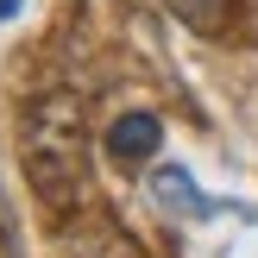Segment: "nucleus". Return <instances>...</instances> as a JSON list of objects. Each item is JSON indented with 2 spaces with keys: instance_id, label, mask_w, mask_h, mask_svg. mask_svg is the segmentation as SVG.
<instances>
[{
  "instance_id": "1",
  "label": "nucleus",
  "mask_w": 258,
  "mask_h": 258,
  "mask_svg": "<svg viewBox=\"0 0 258 258\" xmlns=\"http://www.w3.org/2000/svg\"><path fill=\"white\" fill-rule=\"evenodd\" d=\"M19 158H25V183L50 214H70L82 202L88 183V126H82V101L44 88L25 101L19 113Z\"/></svg>"
},
{
  "instance_id": "7",
  "label": "nucleus",
  "mask_w": 258,
  "mask_h": 258,
  "mask_svg": "<svg viewBox=\"0 0 258 258\" xmlns=\"http://www.w3.org/2000/svg\"><path fill=\"white\" fill-rule=\"evenodd\" d=\"M0 233H7V202H0Z\"/></svg>"
},
{
  "instance_id": "6",
  "label": "nucleus",
  "mask_w": 258,
  "mask_h": 258,
  "mask_svg": "<svg viewBox=\"0 0 258 258\" xmlns=\"http://www.w3.org/2000/svg\"><path fill=\"white\" fill-rule=\"evenodd\" d=\"M25 7V0H0V19H13V13H19Z\"/></svg>"
},
{
  "instance_id": "2",
  "label": "nucleus",
  "mask_w": 258,
  "mask_h": 258,
  "mask_svg": "<svg viewBox=\"0 0 258 258\" xmlns=\"http://www.w3.org/2000/svg\"><path fill=\"white\" fill-rule=\"evenodd\" d=\"M145 189H151V202H158L170 221H208L214 214V202L196 189V176H189L183 164H158V170L145 176Z\"/></svg>"
},
{
  "instance_id": "3",
  "label": "nucleus",
  "mask_w": 258,
  "mask_h": 258,
  "mask_svg": "<svg viewBox=\"0 0 258 258\" xmlns=\"http://www.w3.org/2000/svg\"><path fill=\"white\" fill-rule=\"evenodd\" d=\"M158 145H164V120H158V113H120V120L107 126V158L120 164V170L145 164Z\"/></svg>"
},
{
  "instance_id": "4",
  "label": "nucleus",
  "mask_w": 258,
  "mask_h": 258,
  "mask_svg": "<svg viewBox=\"0 0 258 258\" xmlns=\"http://www.w3.org/2000/svg\"><path fill=\"white\" fill-rule=\"evenodd\" d=\"M158 7L176 13L196 38H233L246 25V0H158Z\"/></svg>"
},
{
  "instance_id": "5",
  "label": "nucleus",
  "mask_w": 258,
  "mask_h": 258,
  "mask_svg": "<svg viewBox=\"0 0 258 258\" xmlns=\"http://www.w3.org/2000/svg\"><path fill=\"white\" fill-rule=\"evenodd\" d=\"M88 258H145V246H139L133 233H120L113 221H101V233H95V246H88Z\"/></svg>"
}]
</instances>
